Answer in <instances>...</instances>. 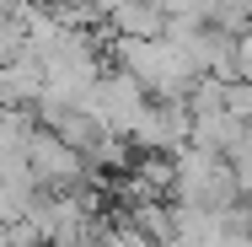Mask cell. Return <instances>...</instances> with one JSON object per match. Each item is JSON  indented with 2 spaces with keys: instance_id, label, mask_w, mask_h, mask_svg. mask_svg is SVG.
Returning <instances> with one entry per match:
<instances>
[{
  "instance_id": "1",
  "label": "cell",
  "mask_w": 252,
  "mask_h": 247,
  "mask_svg": "<svg viewBox=\"0 0 252 247\" xmlns=\"http://www.w3.org/2000/svg\"><path fill=\"white\" fill-rule=\"evenodd\" d=\"M177 161V188H172V204H193V210H231L236 204V172L225 156H209V150L188 145Z\"/></svg>"
},
{
  "instance_id": "2",
  "label": "cell",
  "mask_w": 252,
  "mask_h": 247,
  "mask_svg": "<svg viewBox=\"0 0 252 247\" xmlns=\"http://www.w3.org/2000/svg\"><path fill=\"white\" fill-rule=\"evenodd\" d=\"M22 161H27V172H32V183H38L43 194H64V188L86 183V156L70 150L59 135H49V129H32V135H27Z\"/></svg>"
},
{
  "instance_id": "3",
  "label": "cell",
  "mask_w": 252,
  "mask_h": 247,
  "mask_svg": "<svg viewBox=\"0 0 252 247\" xmlns=\"http://www.w3.org/2000/svg\"><path fill=\"white\" fill-rule=\"evenodd\" d=\"M107 33L129 38V43H161L166 38V16H161L156 0H118L107 11Z\"/></svg>"
},
{
  "instance_id": "4",
  "label": "cell",
  "mask_w": 252,
  "mask_h": 247,
  "mask_svg": "<svg viewBox=\"0 0 252 247\" xmlns=\"http://www.w3.org/2000/svg\"><path fill=\"white\" fill-rule=\"evenodd\" d=\"M43 86H49L43 65L22 49L5 70H0V107H38V102H43Z\"/></svg>"
},
{
  "instance_id": "5",
  "label": "cell",
  "mask_w": 252,
  "mask_h": 247,
  "mask_svg": "<svg viewBox=\"0 0 252 247\" xmlns=\"http://www.w3.org/2000/svg\"><path fill=\"white\" fill-rule=\"evenodd\" d=\"M242 135H247V124H236V118L220 107V113H204V118H193V140H188V145L209 150V156H231Z\"/></svg>"
},
{
  "instance_id": "6",
  "label": "cell",
  "mask_w": 252,
  "mask_h": 247,
  "mask_svg": "<svg viewBox=\"0 0 252 247\" xmlns=\"http://www.w3.org/2000/svg\"><path fill=\"white\" fill-rule=\"evenodd\" d=\"M225 113L252 129V81H231V86H225Z\"/></svg>"
},
{
  "instance_id": "7",
  "label": "cell",
  "mask_w": 252,
  "mask_h": 247,
  "mask_svg": "<svg viewBox=\"0 0 252 247\" xmlns=\"http://www.w3.org/2000/svg\"><path fill=\"white\" fill-rule=\"evenodd\" d=\"M156 5H161V16H166V22H188V27H199L209 0H156ZM204 27H209V22H204Z\"/></svg>"
},
{
  "instance_id": "8",
  "label": "cell",
  "mask_w": 252,
  "mask_h": 247,
  "mask_svg": "<svg viewBox=\"0 0 252 247\" xmlns=\"http://www.w3.org/2000/svg\"><path fill=\"white\" fill-rule=\"evenodd\" d=\"M27 49V38H22V27H16V16H0V70L16 59V54Z\"/></svg>"
},
{
  "instance_id": "9",
  "label": "cell",
  "mask_w": 252,
  "mask_h": 247,
  "mask_svg": "<svg viewBox=\"0 0 252 247\" xmlns=\"http://www.w3.org/2000/svg\"><path fill=\"white\" fill-rule=\"evenodd\" d=\"M16 5H22V0H0V16H16Z\"/></svg>"
}]
</instances>
